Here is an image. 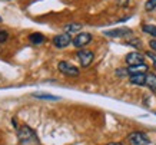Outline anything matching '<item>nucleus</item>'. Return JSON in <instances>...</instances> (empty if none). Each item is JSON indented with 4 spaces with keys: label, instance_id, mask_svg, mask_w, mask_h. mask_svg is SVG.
<instances>
[{
    "label": "nucleus",
    "instance_id": "17",
    "mask_svg": "<svg viewBox=\"0 0 156 145\" xmlns=\"http://www.w3.org/2000/svg\"><path fill=\"white\" fill-rule=\"evenodd\" d=\"M115 73H116V76H119V78H123V76L129 75L128 69H123V68H120V69H116V70H115Z\"/></svg>",
    "mask_w": 156,
    "mask_h": 145
},
{
    "label": "nucleus",
    "instance_id": "16",
    "mask_svg": "<svg viewBox=\"0 0 156 145\" xmlns=\"http://www.w3.org/2000/svg\"><path fill=\"white\" fill-rule=\"evenodd\" d=\"M145 9L147 10V12H152V10L156 9V0H147L146 5H145Z\"/></svg>",
    "mask_w": 156,
    "mask_h": 145
},
{
    "label": "nucleus",
    "instance_id": "15",
    "mask_svg": "<svg viewBox=\"0 0 156 145\" xmlns=\"http://www.w3.org/2000/svg\"><path fill=\"white\" fill-rule=\"evenodd\" d=\"M34 98L37 99H49V101H59V96H53V95H49V94H33Z\"/></svg>",
    "mask_w": 156,
    "mask_h": 145
},
{
    "label": "nucleus",
    "instance_id": "7",
    "mask_svg": "<svg viewBox=\"0 0 156 145\" xmlns=\"http://www.w3.org/2000/svg\"><path fill=\"white\" fill-rule=\"evenodd\" d=\"M130 35H132V30L128 28H119L105 32V36H109V38H126V36H130Z\"/></svg>",
    "mask_w": 156,
    "mask_h": 145
},
{
    "label": "nucleus",
    "instance_id": "5",
    "mask_svg": "<svg viewBox=\"0 0 156 145\" xmlns=\"http://www.w3.org/2000/svg\"><path fill=\"white\" fill-rule=\"evenodd\" d=\"M72 40H73V39L70 38L69 33H62V35H57V36L53 38V45L56 47H59V49H62V47L69 46L72 43Z\"/></svg>",
    "mask_w": 156,
    "mask_h": 145
},
{
    "label": "nucleus",
    "instance_id": "13",
    "mask_svg": "<svg viewBox=\"0 0 156 145\" xmlns=\"http://www.w3.org/2000/svg\"><path fill=\"white\" fill-rule=\"evenodd\" d=\"M82 29V24L79 23H69L65 26V32L69 33V35H72V33H75V32H79Z\"/></svg>",
    "mask_w": 156,
    "mask_h": 145
},
{
    "label": "nucleus",
    "instance_id": "25",
    "mask_svg": "<svg viewBox=\"0 0 156 145\" xmlns=\"http://www.w3.org/2000/svg\"><path fill=\"white\" fill-rule=\"evenodd\" d=\"M155 115H156V113H155Z\"/></svg>",
    "mask_w": 156,
    "mask_h": 145
},
{
    "label": "nucleus",
    "instance_id": "3",
    "mask_svg": "<svg viewBox=\"0 0 156 145\" xmlns=\"http://www.w3.org/2000/svg\"><path fill=\"white\" fill-rule=\"evenodd\" d=\"M76 56H77V59H79V62H80V65L83 66V68H87V66L93 62V59H95L93 52L89 50V49H82V50H77Z\"/></svg>",
    "mask_w": 156,
    "mask_h": 145
},
{
    "label": "nucleus",
    "instance_id": "9",
    "mask_svg": "<svg viewBox=\"0 0 156 145\" xmlns=\"http://www.w3.org/2000/svg\"><path fill=\"white\" fill-rule=\"evenodd\" d=\"M147 69H149V68H147L146 63H140V65L129 66L128 72H129V76L130 75H140V73H146Z\"/></svg>",
    "mask_w": 156,
    "mask_h": 145
},
{
    "label": "nucleus",
    "instance_id": "11",
    "mask_svg": "<svg viewBox=\"0 0 156 145\" xmlns=\"http://www.w3.org/2000/svg\"><path fill=\"white\" fill-rule=\"evenodd\" d=\"M146 86L153 94H156V75H153V73L146 75Z\"/></svg>",
    "mask_w": 156,
    "mask_h": 145
},
{
    "label": "nucleus",
    "instance_id": "21",
    "mask_svg": "<svg viewBox=\"0 0 156 145\" xmlns=\"http://www.w3.org/2000/svg\"><path fill=\"white\" fill-rule=\"evenodd\" d=\"M149 46H151L153 50H156V39H153V40H151V42H149Z\"/></svg>",
    "mask_w": 156,
    "mask_h": 145
},
{
    "label": "nucleus",
    "instance_id": "14",
    "mask_svg": "<svg viewBox=\"0 0 156 145\" xmlns=\"http://www.w3.org/2000/svg\"><path fill=\"white\" fill-rule=\"evenodd\" d=\"M142 30L145 33H147V35L153 36V38H156V26H153V24H143Z\"/></svg>",
    "mask_w": 156,
    "mask_h": 145
},
{
    "label": "nucleus",
    "instance_id": "8",
    "mask_svg": "<svg viewBox=\"0 0 156 145\" xmlns=\"http://www.w3.org/2000/svg\"><path fill=\"white\" fill-rule=\"evenodd\" d=\"M126 62H128L129 66L140 65V63H145V56L140 52H130L126 55Z\"/></svg>",
    "mask_w": 156,
    "mask_h": 145
},
{
    "label": "nucleus",
    "instance_id": "20",
    "mask_svg": "<svg viewBox=\"0 0 156 145\" xmlns=\"http://www.w3.org/2000/svg\"><path fill=\"white\" fill-rule=\"evenodd\" d=\"M128 45H132V46L140 47V45H142V43H140V40H139V39L133 38V39H130V40H129V42H128Z\"/></svg>",
    "mask_w": 156,
    "mask_h": 145
},
{
    "label": "nucleus",
    "instance_id": "6",
    "mask_svg": "<svg viewBox=\"0 0 156 145\" xmlns=\"http://www.w3.org/2000/svg\"><path fill=\"white\" fill-rule=\"evenodd\" d=\"M92 42V35L90 33H79L76 38H73L72 43H73V46L75 47H83L86 45H89Z\"/></svg>",
    "mask_w": 156,
    "mask_h": 145
},
{
    "label": "nucleus",
    "instance_id": "24",
    "mask_svg": "<svg viewBox=\"0 0 156 145\" xmlns=\"http://www.w3.org/2000/svg\"><path fill=\"white\" fill-rule=\"evenodd\" d=\"M0 22H2V17H0Z\"/></svg>",
    "mask_w": 156,
    "mask_h": 145
},
{
    "label": "nucleus",
    "instance_id": "23",
    "mask_svg": "<svg viewBox=\"0 0 156 145\" xmlns=\"http://www.w3.org/2000/svg\"><path fill=\"white\" fill-rule=\"evenodd\" d=\"M108 145H122V144H120V142H109Z\"/></svg>",
    "mask_w": 156,
    "mask_h": 145
},
{
    "label": "nucleus",
    "instance_id": "19",
    "mask_svg": "<svg viewBox=\"0 0 156 145\" xmlns=\"http://www.w3.org/2000/svg\"><path fill=\"white\" fill-rule=\"evenodd\" d=\"M146 56L151 58V61L153 62V68L156 69V53H153V52H146Z\"/></svg>",
    "mask_w": 156,
    "mask_h": 145
},
{
    "label": "nucleus",
    "instance_id": "12",
    "mask_svg": "<svg viewBox=\"0 0 156 145\" xmlns=\"http://www.w3.org/2000/svg\"><path fill=\"white\" fill-rule=\"evenodd\" d=\"M29 40L33 45H40V43L44 42V36L42 33H32V35H29Z\"/></svg>",
    "mask_w": 156,
    "mask_h": 145
},
{
    "label": "nucleus",
    "instance_id": "2",
    "mask_svg": "<svg viewBox=\"0 0 156 145\" xmlns=\"http://www.w3.org/2000/svg\"><path fill=\"white\" fill-rule=\"evenodd\" d=\"M57 68H59V70H60L63 75L66 76H73V78H76V76H79V68H76L75 65H72V63H69V62L66 61H62L59 62V65H57Z\"/></svg>",
    "mask_w": 156,
    "mask_h": 145
},
{
    "label": "nucleus",
    "instance_id": "1",
    "mask_svg": "<svg viewBox=\"0 0 156 145\" xmlns=\"http://www.w3.org/2000/svg\"><path fill=\"white\" fill-rule=\"evenodd\" d=\"M17 138L20 142L27 144V142H37V136L34 134V131L29 125H22L17 128Z\"/></svg>",
    "mask_w": 156,
    "mask_h": 145
},
{
    "label": "nucleus",
    "instance_id": "18",
    "mask_svg": "<svg viewBox=\"0 0 156 145\" xmlns=\"http://www.w3.org/2000/svg\"><path fill=\"white\" fill-rule=\"evenodd\" d=\"M7 39H9V33L6 32V30H2V29H0V43H5Z\"/></svg>",
    "mask_w": 156,
    "mask_h": 145
},
{
    "label": "nucleus",
    "instance_id": "4",
    "mask_svg": "<svg viewBox=\"0 0 156 145\" xmlns=\"http://www.w3.org/2000/svg\"><path fill=\"white\" fill-rule=\"evenodd\" d=\"M128 138L130 141V144H133V145H149L151 144V139H149V136L145 132H139V131L132 132Z\"/></svg>",
    "mask_w": 156,
    "mask_h": 145
},
{
    "label": "nucleus",
    "instance_id": "22",
    "mask_svg": "<svg viewBox=\"0 0 156 145\" xmlns=\"http://www.w3.org/2000/svg\"><path fill=\"white\" fill-rule=\"evenodd\" d=\"M116 2H118V3H119L120 6H126V5H128L129 0H116Z\"/></svg>",
    "mask_w": 156,
    "mask_h": 145
},
{
    "label": "nucleus",
    "instance_id": "10",
    "mask_svg": "<svg viewBox=\"0 0 156 145\" xmlns=\"http://www.w3.org/2000/svg\"><path fill=\"white\" fill-rule=\"evenodd\" d=\"M129 82L132 85H136V86H143V85H146V75H145V73L130 75L129 76Z\"/></svg>",
    "mask_w": 156,
    "mask_h": 145
}]
</instances>
